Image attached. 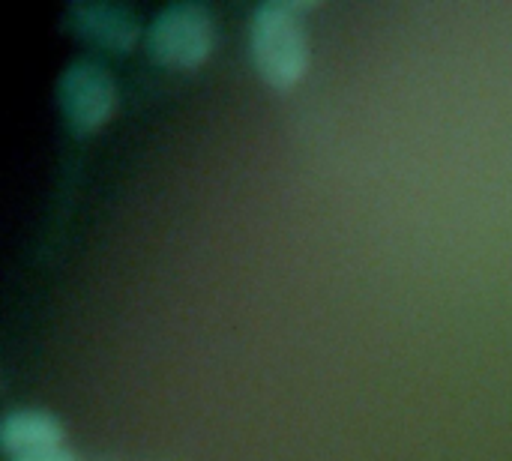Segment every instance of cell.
<instances>
[{
    "label": "cell",
    "mask_w": 512,
    "mask_h": 461,
    "mask_svg": "<svg viewBox=\"0 0 512 461\" xmlns=\"http://www.w3.org/2000/svg\"><path fill=\"white\" fill-rule=\"evenodd\" d=\"M12 461H78L66 447L63 450H51V453H36V456H24V459H12Z\"/></svg>",
    "instance_id": "cell-6"
},
{
    "label": "cell",
    "mask_w": 512,
    "mask_h": 461,
    "mask_svg": "<svg viewBox=\"0 0 512 461\" xmlns=\"http://www.w3.org/2000/svg\"><path fill=\"white\" fill-rule=\"evenodd\" d=\"M315 3L300 0H270L252 12L249 48L258 75L273 90H291L303 81L309 69V39L303 30V12Z\"/></svg>",
    "instance_id": "cell-1"
},
{
    "label": "cell",
    "mask_w": 512,
    "mask_h": 461,
    "mask_svg": "<svg viewBox=\"0 0 512 461\" xmlns=\"http://www.w3.org/2000/svg\"><path fill=\"white\" fill-rule=\"evenodd\" d=\"M69 18L78 36L111 54H129L141 39L138 18L117 3H75L69 6Z\"/></svg>",
    "instance_id": "cell-4"
},
{
    "label": "cell",
    "mask_w": 512,
    "mask_h": 461,
    "mask_svg": "<svg viewBox=\"0 0 512 461\" xmlns=\"http://www.w3.org/2000/svg\"><path fill=\"white\" fill-rule=\"evenodd\" d=\"M57 102L78 135L99 132L117 111V84L96 60H75L60 72Z\"/></svg>",
    "instance_id": "cell-3"
},
{
    "label": "cell",
    "mask_w": 512,
    "mask_h": 461,
    "mask_svg": "<svg viewBox=\"0 0 512 461\" xmlns=\"http://www.w3.org/2000/svg\"><path fill=\"white\" fill-rule=\"evenodd\" d=\"M63 441L66 432L60 420L48 411H33V408L9 411L0 426V447L9 459L63 450Z\"/></svg>",
    "instance_id": "cell-5"
},
{
    "label": "cell",
    "mask_w": 512,
    "mask_h": 461,
    "mask_svg": "<svg viewBox=\"0 0 512 461\" xmlns=\"http://www.w3.org/2000/svg\"><path fill=\"white\" fill-rule=\"evenodd\" d=\"M147 51L159 66L192 72L216 48V21L204 3H171L147 27Z\"/></svg>",
    "instance_id": "cell-2"
}]
</instances>
